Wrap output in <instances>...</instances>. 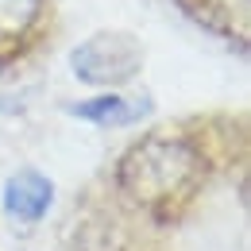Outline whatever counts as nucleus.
Masks as SVG:
<instances>
[{"mask_svg":"<svg viewBox=\"0 0 251 251\" xmlns=\"http://www.w3.org/2000/svg\"><path fill=\"white\" fill-rule=\"evenodd\" d=\"M39 12V0H0V35H20Z\"/></svg>","mask_w":251,"mask_h":251,"instance_id":"nucleus-5","label":"nucleus"},{"mask_svg":"<svg viewBox=\"0 0 251 251\" xmlns=\"http://www.w3.org/2000/svg\"><path fill=\"white\" fill-rule=\"evenodd\" d=\"M70 112L81 116V120H93V124L120 127V124H135L139 116H147V100H143V97L108 93V97H97V100H81V104H74Z\"/></svg>","mask_w":251,"mask_h":251,"instance_id":"nucleus-4","label":"nucleus"},{"mask_svg":"<svg viewBox=\"0 0 251 251\" xmlns=\"http://www.w3.org/2000/svg\"><path fill=\"white\" fill-rule=\"evenodd\" d=\"M139 62L143 54L127 35H97L70 54L74 74L89 85H120L131 74H139Z\"/></svg>","mask_w":251,"mask_h":251,"instance_id":"nucleus-2","label":"nucleus"},{"mask_svg":"<svg viewBox=\"0 0 251 251\" xmlns=\"http://www.w3.org/2000/svg\"><path fill=\"white\" fill-rule=\"evenodd\" d=\"M205 162L201 155L182 143V139H147L139 147H131L120 162V186L143 201V205H162L174 201L193 189V182L201 178Z\"/></svg>","mask_w":251,"mask_h":251,"instance_id":"nucleus-1","label":"nucleus"},{"mask_svg":"<svg viewBox=\"0 0 251 251\" xmlns=\"http://www.w3.org/2000/svg\"><path fill=\"white\" fill-rule=\"evenodd\" d=\"M50 201H54V186L39 170H16L8 178V186H4V209H8V217L24 220V224L43 220L47 209H50Z\"/></svg>","mask_w":251,"mask_h":251,"instance_id":"nucleus-3","label":"nucleus"}]
</instances>
